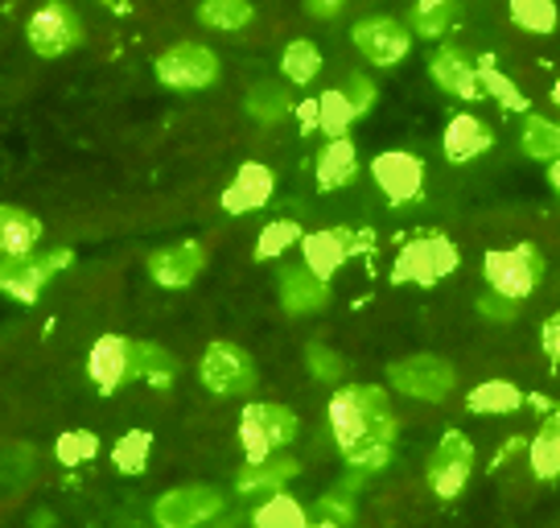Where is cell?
Here are the masks:
<instances>
[{"label": "cell", "instance_id": "29", "mask_svg": "<svg viewBox=\"0 0 560 528\" xmlns=\"http://www.w3.org/2000/svg\"><path fill=\"white\" fill-rule=\"evenodd\" d=\"M508 13L524 34H536V37H548L560 21L557 0H508Z\"/></svg>", "mask_w": 560, "mask_h": 528}, {"label": "cell", "instance_id": "16", "mask_svg": "<svg viewBox=\"0 0 560 528\" xmlns=\"http://www.w3.org/2000/svg\"><path fill=\"white\" fill-rule=\"evenodd\" d=\"M429 74H433V83L441 91H450L457 100H487V91H482V79H478V62H474L470 54H462L457 46H445L429 58Z\"/></svg>", "mask_w": 560, "mask_h": 528}, {"label": "cell", "instance_id": "39", "mask_svg": "<svg viewBox=\"0 0 560 528\" xmlns=\"http://www.w3.org/2000/svg\"><path fill=\"white\" fill-rule=\"evenodd\" d=\"M247 116H256L260 124H277L284 116V95L272 88H256L247 95Z\"/></svg>", "mask_w": 560, "mask_h": 528}, {"label": "cell", "instance_id": "25", "mask_svg": "<svg viewBox=\"0 0 560 528\" xmlns=\"http://www.w3.org/2000/svg\"><path fill=\"white\" fill-rule=\"evenodd\" d=\"M240 446H244L247 462H264V458L277 450V441H272V429H268V413H264V401H252V405L240 413Z\"/></svg>", "mask_w": 560, "mask_h": 528}, {"label": "cell", "instance_id": "41", "mask_svg": "<svg viewBox=\"0 0 560 528\" xmlns=\"http://www.w3.org/2000/svg\"><path fill=\"white\" fill-rule=\"evenodd\" d=\"M264 413H268V429H272V441L277 446H289V441L298 438V413L289 405H264Z\"/></svg>", "mask_w": 560, "mask_h": 528}, {"label": "cell", "instance_id": "38", "mask_svg": "<svg viewBox=\"0 0 560 528\" xmlns=\"http://www.w3.org/2000/svg\"><path fill=\"white\" fill-rule=\"evenodd\" d=\"M305 364L314 371V380H342L347 376V359L330 347H322V343H310L305 347Z\"/></svg>", "mask_w": 560, "mask_h": 528}, {"label": "cell", "instance_id": "15", "mask_svg": "<svg viewBox=\"0 0 560 528\" xmlns=\"http://www.w3.org/2000/svg\"><path fill=\"white\" fill-rule=\"evenodd\" d=\"M277 294L289 314H314L330 306V282H322L310 264H284L277 277Z\"/></svg>", "mask_w": 560, "mask_h": 528}, {"label": "cell", "instance_id": "21", "mask_svg": "<svg viewBox=\"0 0 560 528\" xmlns=\"http://www.w3.org/2000/svg\"><path fill=\"white\" fill-rule=\"evenodd\" d=\"M301 471L298 458H264V462H247L244 471L235 475V492L256 495V492H277L289 479Z\"/></svg>", "mask_w": 560, "mask_h": 528}, {"label": "cell", "instance_id": "4", "mask_svg": "<svg viewBox=\"0 0 560 528\" xmlns=\"http://www.w3.org/2000/svg\"><path fill=\"white\" fill-rule=\"evenodd\" d=\"M387 380H392L396 392L412 397V401H445L457 384L454 364H445L438 355H408V359H396V364L387 368Z\"/></svg>", "mask_w": 560, "mask_h": 528}, {"label": "cell", "instance_id": "6", "mask_svg": "<svg viewBox=\"0 0 560 528\" xmlns=\"http://www.w3.org/2000/svg\"><path fill=\"white\" fill-rule=\"evenodd\" d=\"M74 261L70 256V248H54L46 256H4V268H0V285H4V294L21 306H34L37 294H42V285L58 277L67 264Z\"/></svg>", "mask_w": 560, "mask_h": 528}, {"label": "cell", "instance_id": "40", "mask_svg": "<svg viewBox=\"0 0 560 528\" xmlns=\"http://www.w3.org/2000/svg\"><path fill=\"white\" fill-rule=\"evenodd\" d=\"M314 520L317 525H334V528H347L354 520V508L347 504V495H322L314 504Z\"/></svg>", "mask_w": 560, "mask_h": 528}, {"label": "cell", "instance_id": "27", "mask_svg": "<svg viewBox=\"0 0 560 528\" xmlns=\"http://www.w3.org/2000/svg\"><path fill=\"white\" fill-rule=\"evenodd\" d=\"M317 71H322V50H317L314 42L298 37V42L284 46V54H280V74H284L289 83L305 88V83H314L317 79Z\"/></svg>", "mask_w": 560, "mask_h": 528}, {"label": "cell", "instance_id": "37", "mask_svg": "<svg viewBox=\"0 0 560 528\" xmlns=\"http://www.w3.org/2000/svg\"><path fill=\"white\" fill-rule=\"evenodd\" d=\"M54 455H58L62 467H83V462L100 455V438L91 429H67L62 438L54 441Z\"/></svg>", "mask_w": 560, "mask_h": 528}, {"label": "cell", "instance_id": "12", "mask_svg": "<svg viewBox=\"0 0 560 528\" xmlns=\"http://www.w3.org/2000/svg\"><path fill=\"white\" fill-rule=\"evenodd\" d=\"M219 512H223V495L214 492V487H202V483L174 487V492H165L158 504H153V516H158V525H165V528L202 525V520H214Z\"/></svg>", "mask_w": 560, "mask_h": 528}, {"label": "cell", "instance_id": "20", "mask_svg": "<svg viewBox=\"0 0 560 528\" xmlns=\"http://www.w3.org/2000/svg\"><path fill=\"white\" fill-rule=\"evenodd\" d=\"M314 174L322 191H334V186H347L350 177L359 174V149L350 137H330L322 145V153L314 161Z\"/></svg>", "mask_w": 560, "mask_h": 528}, {"label": "cell", "instance_id": "19", "mask_svg": "<svg viewBox=\"0 0 560 528\" xmlns=\"http://www.w3.org/2000/svg\"><path fill=\"white\" fill-rule=\"evenodd\" d=\"M490 145H494L490 124L478 120V116H470V112H457V116H450L445 133H441V153H445V161H450V165H466L470 158L487 153Z\"/></svg>", "mask_w": 560, "mask_h": 528}, {"label": "cell", "instance_id": "17", "mask_svg": "<svg viewBox=\"0 0 560 528\" xmlns=\"http://www.w3.org/2000/svg\"><path fill=\"white\" fill-rule=\"evenodd\" d=\"M272 191H277V177L264 161H244L235 170V182L223 191V211L228 215H247V211H260L272 203Z\"/></svg>", "mask_w": 560, "mask_h": 528}, {"label": "cell", "instance_id": "13", "mask_svg": "<svg viewBox=\"0 0 560 528\" xmlns=\"http://www.w3.org/2000/svg\"><path fill=\"white\" fill-rule=\"evenodd\" d=\"M368 240L350 228H326V231H305L301 236V252H305V264L314 268L322 282H330L334 273L354 256L363 252Z\"/></svg>", "mask_w": 560, "mask_h": 528}, {"label": "cell", "instance_id": "47", "mask_svg": "<svg viewBox=\"0 0 560 528\" xmlns=\"http://www.w3.org/2000/svg\"><path fill=\"white\" fill-rule=\"evenodd\" d=\"M548 182H552V191L560 194V158H552V165H548Z\"/></svg>", "mask_w": 560, "mask_h": 528}, {"label": "cell", "instance_id": "43", "mask_svg": "<svg viewBox=\"0 0 560 528\" xmlns=\"http://www.w3.org/2000/svg\"><path fill=\"white\" fill-rule=\"evenodd\" d=\"M347 95L354 100L359 116H363V112H371V104H375V83H371L368 74H350V79H347Z\"/></svg>", "mask_w": 560, "mask_h": 528}, {"label": "cell", "instance_id": "33", "mask_svg": "<svg viewBox=\"0 0 560 528\" xmlns=\"http://www.w3.org/2000/svg\"><path fill=\"white\" fill-rule=\"evenodd\" d=\"M478 79H482V91H487V100L503 104L508 112H527L524 91L515 88L508 74L494 67V54H482V58H478Z\"/></svg>", "mask_w": 560, "mask_h": 528}, {"label": "cell", "instance_id": "36", "mask_svg": "<svg viewBox=\"0 0 560 528\" xmlns=\"http://www.w3.org/2000/svg\"><path fill=\"white\" fill-rule=\"evenodd\" d=\"M305 231L298 228V219H272L256 240V261H277L280 252H289L293 244H301Z\"/></svg>", "mask_w": 560, "mask_h": 528}, {"label": "cell", "instance_id": "31", "mask_svg": "<svg viewBox=\"0 0 560 528\" xmlns=\"http://www.w3.org/2000/svg\"><path fill=\"white\" fill-rule=\"evenodd\" d=\"M149 455H153V434L149 429H128L124 438H116L112 446V467L120 475H140L149 467Z\"/></svg>", "mask_w": 560, "mask_h": 528}, {"label": "cell", "instance_id": "3", "mask_svg": "<svg viewBox=\"0 0 560 528\" xmlns=\"http://www.w3.org/2000/svg\"><path fill=\"white\" fill-rule=\"evenodd\" d=\"M457 244L445 236V231H433V236H417L412 244L400 248L396 256V268H392V282L396 285H433L441 277H450L457 268Z\"/></svg>", "mask_w": 560, "mask_h": 528}, {"label": "cell", "instance_id": "2", "mask_svg": "<svg viewBox=\"0 0 560 528\" xmlns=\"http://www.w3.org/2000/svg\"><path fill=\"white\" fill-rule=\"evenodd\" d=\"M548 261L536 244H515V248H490L482 256V277L490 289L508 294L515 301H527L536 294V285L544 282Z\"/></svg>", "mask_w": 560, "mask_h": 528}, {"label": "cell", "instance_id": "24", "mask_svg": "<svg viewBox=\"0 0 560 528\" xmlns=\"http://www.w3.org/2000/svg\"><path fill=\"white\" fill-rule=\"evenodd\" d=\"M524 405V392L511 384V380H482L478 388H470L466 409L482 413V417H499V413H515Z\"/></svg>", "mask_w": 560, "mask_h": 528}, {"label": "cell", "instance_id": "49", "mask_svg": "<svg viewBox=\"0 0 560 528\" xmlns=\"http://www.w3.org/2000/svg\"><path fill=\"white\" fill-rule=\"evenodd\" d=\"M104 4H120V0H104Z\"/></svg>", "mask_w": 560, "mask_h": 528}, {"label": "cell", "instance_id": "26", "mask_svg": "<svg viewBox=\"0 0 560 528\" xmlns=\"http://www.w3.org/2000/svg\"><path fill=\"white\" fill-rule=\"evenodd\" d=\"M252 525L256 528H305L310 525V512L301 508L293 495L277 487V492H268L260 508L252 512Z\"/></svg>", "mask_w": 560, "mask_h": 528}, {"label": "cell", "instance_id": "1", "mask_svg": "<svg viewBox=\"0 0 560 528\" xmlns=\"http://www.w3.org/2000/svg\"><path fill=\"white\" fill-rule=\"evenodd\" d=\"M334 441L354 471H384L392 462V441L400 434V422L392 413L384 388L375 384H347L338 388L326 405Z\"/></svg>", "mask_w": 560, "mask_h": 528}, {"label": "cell", "instance_id": "48", "mask_svg": "<svg viewBox=\"0 0 560 528\" xmlns=\"http://www.w3.org/2000/svg\"><path fill=\"white\" fill-rule=\"evenodd\" d=\"M552 104L560 107V79H557V83H552Z\"/></svg>", "mask_w": 560, "mask_h": 528}, {"label": "cell", "instance_id": "22", "mask_svg": "<svg viewBox=\"0 0 560 528\" xmlns=\"http://www.w3.org/2000/svg\"><path fill=\"white\" fill-rule=\"evenodd\" d=\"M527 462L536 479H560V409L544 417L540 434L527 441Z\"/></svg>", "mask_w": 560, "mask_h": 528}, {"label": "cell", "instance_id": "18", "mask_svg": "<svg viewBox=\"0 0 560 528\" xmlns=\"http://www.w3.org/2000/svg\"><path fill=\"white\" fill-rule=\"evenodd\" d=\"M202 264H207V252L202 244H194V240H182L174 248H161L149 256V277L165 289H186V285L202 273Z\"/></svg>", "mask_w": 560, "mask_h": 528}, {"label": "cell", "instance_id": "28", "mask_svg": "<svg viewBox=\"0 0 560 528\" xmlns=\"http://www.w3.org/2000/svg\"><path fill=\"white\" fill-rule=\"evenodd\" d=\"M137 376L149 388L165 392L177 380V359L158 343H137Z\"/></svg>", "mask_w": 560, "mask_h": 528}, {"label": "cell", "instance_id": "34", "mask_svg": "<svg viewBox=\"0 0 560 528\" xmlns=\"http://www.w3.org/2000/svg\"><path fill=\"white\" fill-rule=\"evenodd\" d=\"M524 153L536 161L560 158V124L544 120V116H527L524 120Z\"/></svg>", "mask_w": 560, "mask_h": 528}, {"label": "cell", "instance_id": "32", "mask_svg": "<svg viewBox=\"0 0 560 528\" xmlns=\"http://www.w3.org/2000/svg\"><path fill=\"white\" fill-rule=\"evenodd\" d=\"M252 18H256V9L247 0H202L198 4V21L210 25V30H228V34L247 30Z\"/></svg>", "mask_w": 560, "mask_h": 528}, {"label": "cell", "instance_id": "45", "mask_svg": "<svg viewBox=\"0 0 560 528\" xmlns=\"http://www.w3.org/2000/svg\"><path fill=\"white\" fill-rule=\"evenodd\" d=\"M298 124L305 137H314V133H322V107H317V100H301L298 104Z\"/></svg>", "mask_w": 560, "mask_h": 528}, {"label": "cell", "instance_id": "46", "mask_svg": "<svg viewBox=\"0 0 560 528\" xmlns=\"http://www.w3.org/2000/svg\"><path fill=\"white\" fill-rule=\"evenodd\" d=\"M342 4H347V0H305V13H310V18H334Z\"/></svg>", "mask_w": 560, "mask_h": 528}, {"label": "cell", "instance_id": "7", "mask_svg": "<svg viewBox=\"0 0 560 528\" xmlns=\"http://www.w3.org/2000/svg\"><path fill=\"white\" fill-rule=\"evenodd\" d=\"M25 37H30L34 54L58 58V54H67L70 46L83 42V21H79V13L70 9L67 0H50V4H42L34 18H30Z\"/></svg>", "mask_w": 560, "mask_h": 528}, {"label": "cell", "instance_id": "30", "mask_svg": "<svg viewBox=\"0 0 560 528\" xmlns=\"http://www.w3.org/2000/svg\"><path fill=\"white\" fill-rule=\"evenodd\" d=\"M317 107H322V133L326 137H347L350 124L359 120V107L347 95V88H330L317 95Z\"/></svg>", "mask_w": 560, "mask_h": 528}, {"label": "cell", "instance_id": "23", "mask_svg": "<svg viewBox=\"0 0 560 528\" xmlns=\"http://www.w3.org/2000/svg\"><path fill=\"white\" fill-rule=\"evenodd\" d=\"M37 236H42V223L30 211H21V207L0 211V248H4V256H30Z\"/></svg>", "mask_w": 560, "mask_h": 528}, {"label": "cell", "instance_id": "42", "mask_svg": "<svg viewBox=\"0 0 560 528\" xmlns=\"http://www.w3.org/2000/svg\"><path fill=\"white\" fill-rule=\"evenodd\" d=\"M520 306H524V301H515V298H508V294H499V289H490V294L478 298V314L490 318V322H511V318L520 314Z\"/></svg>", "mask_w": 560, "mask_h": 528}, {"label": "cell", "instance_id": "11", "mask_svg": "<svg viewBox=\"0 0 560 528\" xmlns=\"http://www.w3.org/2000/svg\"><path fill=\"white\" fill-rule=\"evenodd\" d=\"M88 376L104 397H112L128 380H137V343L124 335L95 338V347L88 355Z\"/></svg>", "mask_w": 560, "mask_h": 528}, {"label": "cell", "instance_id": "10", "mask_svg": "<svg viewBox=\"0 0 560 528\" xmlns=\"http://www.w3.org/2000/svg\"><path fill=\"white\" fill-rule=\"evenodd\" d=\"M371 177L392 207H404V203H417L424 191V161L404 149H387L371 161Z\"/></svg>", "mask_w": 560, "mask_h": 528}, {"label": "cell", "instance_id": "5", "mask_svg": "<svg viewBox=\"0 0 560 528\" xmlns=\"http://www.w3.org/2000/svg\"><path fill=\"white\" fill-rule=\"evenodd\" d=\"M198 376H202V388L214 397H244L256 388V364L235 343H210L202 352Z\"/></svg>", "mask_w": 560, "mask_h": 528}, {"label": "cell", "instance_id": "8", "mask_svg": "<svg viewBox=\"0 0 560 528\" xmlns=\"http://www.w3.org/2000/svg\"><path fill=\"white\" fill-rule=\"evenodd\" d=\"M153 71H158V79L165 88L198 91V88H210L219 79V58H214V50L198 46V42H182V46L161 54L158 62H153Z\"/></svg>", "mask_w": 560, "mask_h": 528}, {"label": "cell", "instance_id": "35", "mask_svg": "<svg viewBox=\"0 0 560 528\" xmlns=\"http://www.w3.org/2000/svg\"><path fill=\"white\" fill-rule=\"evenodd\" d=\"M457 18V0H417L412 9V30L420 37H441L450 34V25Z\"/></svg>", "mask_w": 560, "mask_h": 528}, {"label": "cell", "instance_id": "9", "mask_svg": "<svg viewBox=\"0 0 560 528\" xmlns=\"http://www.w3.org/2000/svg\"><path fill=\"white\" fill-rule=\"evenodd\" d=\"M470 471H474L470 438H466L462 429H445L433 458H429V471H424L429 487H433L441 500H457L462 487H466V479H470Z\"/></svg>", "mask_w": 560, "mask_h": 528}, {"label": "cell", "instance_id": "44", "mask_svg": "<svg viewBox=\"0 0 560 528\" xmlns=\"http://www.w3.org/2000/svg\"><path fill=\"white\" fill-rule=\"evenodd\" d=\"M540 352L548 355L552 364H560V314H552L540 326Z\"/></svg>", "mask_w": 560, "mask_h": 528}, {"label": "cell", "instance_id": "14", "mask_svg": "<svg viewBox=\"0 0 560 528\" xmlns=\"http://www.w3.org/2000/svg\"><path fill=\"white\" fill-rule=\"evenodd\" d=\"M354 46H359V54L368 58V62H375V67H396V62H404V54H408V46H412V34L404 30L396 18H368L354 25Z\"/></svg>", "mask_w": 560, "mask_h": 528}]
</instances>
